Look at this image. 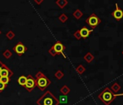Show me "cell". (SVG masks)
Instances as JSON below:
<instances>
[{
  "mask_svg": "<svg viewBox=\"0 0 123 105\" xmlns=\"http://www.w3.org/2000/svg\"><path fill=\"white\" fill-rule=\"evenodd\" d=\"M98 98L104 104V105H110V104L116 99L115 93L108 87L105 88L104 90L98 95Z\"/></svg>",
  "mask_w": 123,
  "mask_h": 105,
  "instance_id": "cell-3",
  "label": "cell"
},
{
  "mask_svg": "<svg viewBox=\"0 0 123 105\" xmlns=\"http://www.w3.org/2000/svg\"><path fill=\"white\" fill-rule=\"evenodd\" d=\"M122 55H123V50H122Z\"/></svg>",
  "mask_w": 123,
  "mask_h": 105,
  "instance_id": "cell-30",
  "label": "cell"
},
{
  "mask_svg": "<svg viewBox=\"0 0 123 105\" xmlns=\"http://www.w3.org/2000/svg\"><path fill=\"white\" fill-rule=\"evenodd\" d=\"M83 12H82L80 10H79V9H77V10H75V11L73 12V16L75 19H77V20L80 19V18L83 17Z\"/></svg>",
  "mask_w": 123,
  "mask_h": 105,
  "instance_id": "cell-14",
  "label": "cell"
},
{
  "mask_svg": "<svg viewBox=\"0 0 123 105\" xmlns=\"http://www.w3.org/2000/svg\"><path fill=\"white\" fill-rule=\"evenodd\" d=\"M85 71H86V68H85V67H84L83 65H82V64H80V65H78V66L76 67V72H77L78 74H79V75L83 74V73L85 72Z\"/></svg>",
  "mask_w": 123,
  "mask_h": 105,
  "instance_id": "cell-18",
  "label": "cell"
},
{
  "mask_svg": "<svg viewBox=\"0 0 123 105\" xmlns=\"http://www.w3.org/2000/svg\"><path fill=\"white\" fill-rule=\"evenodd\" d=\"M65 76V74L63 73L62 71H61V70H57L55 73H54V77L58 79V80H61V79H62Z\"/></svg>",
  "mask_w": 123,
  "mask_h": 105,
  "instance_id": "cell-17",
  "label": "cell"
},
{
  "mask_svg": "<svg viewBox=\"0 0 123 105\" xmlns=\"http://www.w3.org/2000/svg\"><path fill=\"white\" fill-rule=\"evenodd\" d=\"M123 96V93H116L115 94V96L117 97V96Z\"/></svg>",
  "mask_w": 123,
  "mask_h": 105,
  "instance_id": "cell-28",
  "label": "cell"
},
{
  "mask_svg": "<svg viewBox=\"0 0 123 105\" xmlns=\"http://www.w3.org/2000/svg\"><path fill=\"white\" fill-rule=\"evenodd\" d=\"M115 10L111 13V16L117 21H120L123 18V10L119 8L117 3L115 4Z\"/></svg>",
  "mask_w": 123,
  "mask_h": 105,
  "instance_id": "cell-8",
  "label": "cell"
},
{
  "mask_svg": "<svg viewBox=\"0 0 123 105\" xmlns=\"http://www.w3.org/2000/svg\"><path fill=\"white\" fill-rule=\"evenodd\" d=\"M86 23L92 29V30H93L101 23V20L95 13H92L86 18Z\"/></svg>",
  "mask_w": 123,
  "mask_h": 105,
  "instance_id": "cell-4",
  "label": "cell"
},
{
  "mask_svg": "<svg viewBox=\"0 0 123 105\" xmlns=\"http://www.w3.org/2000/svg\"><path fill=\"white\" fill-rule=\"evenodd\" d=\"M3 64L1 61H0V74H1V72H2V66H3Z\"/></svg>",
  "mask_w": 123,
  "mask_h": 105,
  "instance_id": "cell-27",
  "label": "cell"
},
{
  "mask_svg": "<svg viewBox=\"0 0 123 105\" xmlns=\"http://www.w3.org/2000/svg\"><path fill=\"white\" fill-rule=\"evenodd\" d=\"M26 80H27V77L25 75H21L18 77V82L20 85L24 87L25 83H26Z\"/></svg>",
  "mask_w": 123,
  "mask_h": 105,
  "instance_id": "cell-15",
  "label": "cell"
},
{
  "mask_svg": "<svg viewBox=\"0 0 123 105\" xmlns=\"http://www.w3.org/2000/svg\"><path fill=\"white\" fill-rule=\"evenodd\" d=\"M51 47H53V50H54L56 55H62L65 58H66V56L64 53V50H65L66 47L60 41H57Z\"/></svg>",
  "mask_w": 123,
  "mask_h": 105,
  "instance_id": "cell-6",
  "label": "cell"
},
{
  "mask_svg": "<svg viewBox=\"0 0 123 105\" xmlns=\"http://www.w3.org/2000/svg\"><path fill=\"white\" fill-rule=\"evenodd\" d=\"M2 34V31H1V30H0V35Z\"/></svg>",
  "mask_w": 123,
  "mask_h": 105,
  "instance_id": "cell-29",
  "label": "cell"
},
{
  "mask_svg": "<svg viewBox=\"0 0 123 105\" xmlns=\"http://www.w3.org/2000/svg\"><path fill=\"white\" fill-rule=\"evenodd\" d=\"M14 73L5 64H3L2 66V69L1 72V74H0V76H5V77H11L12 76H13Z\"/></svg>",
  "mask_w": 123,
  "mask_h": 105,
  "instance_id": "cell-9",
  "label": "cell"
},
{
  "mask_svg": "<svg viewBox=\"0 0 123 105\" xmlns=\"http://www.w3.org/2000/svg\"><path fill=\"white\" fill-rule=\"evenodd\" d=\"M68 15H66V14H65V13H62L59 16V21H60V22H62V23H65V22H67L68 21Z\"/></svg>",
  "mask_w": 123,
  "mask_h": 105,
  "instance_id": "cell-19",
  "label": "cell"
},
{
  "mask_svg": "<svg viewBox=\"0 0 123 105\" xmlns=\"http://www.w3.org/2000/svg\"><path fill=\"white\" fill-rule=\"evenodd\" d=\"M65 97H60V99H59V103H66L67 102V97L66 96H64Z\"/></svg>",
  "mask_w": 123,
  "mask_h": 105,
  "instance_id": "cell-25",
  "label": "cell"
},
{
  "mask_svg": "<svg viewBox=\"0 0 123 105\" xmlns=\"http://www.w3.org/2000/svg\"><path fill=\"white\" fill-rule=\"evenodd\" d=\"M24 88L28 92H31L36 88V80L31 75H28L27 76V80Z\"/></svg>",
  "mask_w": 123,
  "mask_h": 105,
  "instance_id": "cell-7",
  "label": "cell"
},
{
  "mask_svg": "<svg viewBox=\"0 0 123 105\" xmlns=\"http://www.w3.org/2000/svg\"><path fill=\"white\" fill-rule=\"evenodd\" d=\"M111 90V91L113 92V93H114L115 94L121 89V85H119L117 82H114L112 85H111V88H110Z\"/></svg>",
  "mask_w": 123,
  "mask_h": 105,
  "instance_id": "cell-16",
  "label": "cell"
},
{
  "mask_svg": "<svg viewBox=\"0 0 123 105\" xmlns=\"http://www.w3.org/2000/svg\"><path fill=\"white\" fill-rule=\"evenodd\" d=\"M68 4V0H56V5L60 8V9H63L65 8Z\"/></svg>",
  "mask_w": 123,
  "mask_h": 105,
  "instance_id": "cell-11",
  "label": "cell"
},
{
  "mask_svg": "<svg viewBox=\"0 0 123 105\" xmlns=\"http://www.w3.org/2000/svg\"><path fill=\"white\" fill-rule=\"evenodd\" d=\"M3 56L5 58V59H10L11 57H12V52L10 50H6L4 52H3Z\"/></svg>",
  "mask_w": 123,
  "mask_h": 105,
  "instance_id": "cell-22",
  "label": "cell"
},
{
  "mask_svg": "<svg viewBox=\"0 0 123 105\" xmlns=\"http://www.w3.org/2000/svg\"><path fill=\"white\" fill-rule=\"evenodd\" d=\"M37 105H59V99L50 91H46L37 101Z\"/></svg>",
  "mask_w": 123,
  "mask_h": 105,
  "instance_id": "cell-1",
  "label": "cell"
},
{
  "mask_svg": "<svg viewBox=\"0 0 123 105\" xmlns=\"http://www.w3.org/2000/svg\"><path fill=\"white\" fill-rule=\"evenodd\" d=\"M12 50H14V52L17 55H18L19 56H22L28 50V48L22 42H18V43H17L13 47Z\"/></svg>",
  "mask_w": 123,
  "mask_h": 105,
  "instance_id": "cell-5",
  "label": "cell"
},
{
  "mask_svg": "<svg viewBox=\"0 0 123 105\" xmlns=\"http://www.w3.org/2000/svg\"><path fill=\"white\" fill-rule=\"evenodd\" d=\"M0 82L5 84L6 85H8V83L10 82V78L8 77H5V76H0Z\"/></svg>",
  "mask_w": 123,
  "mask_h": 105,
  "instance_id": "cell-21",
  "label": "cell"
},
{
  "mask_svg": "<svg viewBox=\"0 0 123 105\" xmlns=\"http://www.w3.org/2000/svg\"><path fill=\"white\" fill-rule=\"evenodd\" d=\"M7 85H6L5 84L2 83V82H0V93H2L6 88H7Z\"/></svg>",
  "mask_w": 123,
  "mask_h": 105,
  "instance_id": "cell-24",
  "label": "cell"
},
{
  "mask_svg": "<svg viewBox=\"0 0 123 105\" xmlns=\"http://www.w3.org/2000/svg\"><path fill=\"white\" fill-rule=\"evenodd\" d=\"M93 31V30H92V29H88L86 26H83V27L80 29V34L81 38H83V39H87V38L90 36L91 33Z\"/></svg>",
  "mask_w": 123,
  "mask_h": 105,
  "instance_id": "cell-10",
  "label": "cell"
},
{
  "mask_svg": "<svg viewBox=\"0 0 123 105\" xmlns=\"http://www.w3.org/2000/svg\"><path fill=\"white\" fill-rule=\"evenodd\" d=\"M59 91H60V93L62 94L63 96H67V95H68L70 93V88L67 85H63L62 87L60 88Z\"/></svg>",
  "mask_w": 123,
  "mask_h": 105,
  "instance_id": "cell-13",
  "label": "cell"
},
{
  "mask_svg": "<svg viewBox=\"0 0 123 105\" xmlns=\"http://www.w3.org/2000/svg\"><path fill=\"white\" fill-rule=\"evenodd\" d=\"M36 86L41 91H43L48 88L51 82V80L41 72H38L36 74Z\"/></svg>",
  "mask_w": 123,
  "mask_h": 105,
  "instance_id": "cell-2",
  "label": "cell"
},
{
  "mask_svg": "<svg viewBox=\"0 0 123 105\" xmlns=\"http://www.w3.org/2000/svg\"><path fill=\"white\" fill-rule=\"evenodd\" d=\"M83 59L88 64L91 63L93 60H94V56L90 52H88L86 54H85V56H83Z\"/></svg>",
  "mask_w": 123,
  "mask_h": 105,
  "instance_id": "cell-12",
  "label": "cell"
},
{
  "mask_svg": "<svg viewBox=\"0 0 123 105\" xmlns=\"http://www.w3.org/2000/svg\"><path fill=\"white\" fill-rule=\"evenodd\" d=\"M6 37L9 39V40H12V39H13L15 37V32L14 31H12V30H10L9 31H7V33H6Z\"/></svg>",
  "mask_w": 123,
  "mask_h": 105,
  "instance_id": "cell-20",
  "label": "cell"
},
{
  "mask_svg": "<svg viewBox=\"0 0 123 105\" xmlns=\"http://www.w3.org/2000/svg\"><path fill=\"white\" fill-rule=\"evenodd\" d=\"M73 36H74V37H75L76 39L80 40V39H81V36H80V30H77V31L74 33Z\"/></svg>",
  "mask_w": 123,
  "mask_h": 105,
  "instance_id": "cell-23",
  "label": "cell"
},
{
  "mask_svg": "<svg viewBox=\"0 0 123 105\" xmlns=\"http://www.w3.org/2000/svg\"><path fill=\"white\" fill-rule=\"evenodd\" d=\"M34 2H35L36 5H41L42 2H43V0H40V1H38V0H34Z\"/></svg>",
  "mask_w": 123,
  "mask_h": 105,
  "instance_id": "cell-26",
  "label": "cell"
}]
</instances>
